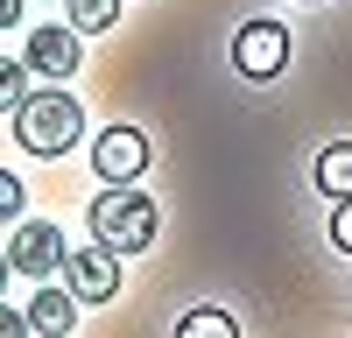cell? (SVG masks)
<instances>
[{"label": "cell", "mask_w": 352, "mask_h": 338, "mask_svg": "<svg viewBox=\"0 0 352 338\" xmlns=\"http://www.w3.org/2000/svg\"><path fill=\"white\" fill-rule=\"evenodd\" d=\"M92 240L99 247H113V254H141V247H155V197H141L134 183H106L99 197H92Z\"/></svg>", "instance_id": "obj_1"}, {"label": "cell", "mask_w": 352, "mask_h": 338, "mask_svg": "<svg viewBox=\"0 0 352 338\" xmlns=\"http://www.w3.org/2000/svg\"><path fill=\"white\" fill-rule=\"evenodd\" d=\"M78 134H85V106L71 92H28L14 106V141L28 155H64L78 148Z\"/></svg>", "instance_id": "obj_2"}, {"label": "cell", "mask_w": 352, "mask_h": 338, "mask_svg": "<svg viewBox=\"0 0 352 338\" xmlns=\"http://www.w3.org/2000/svg\"><path fill=\"white\" fill-rule=\"evenodd\" d=\"M56 275H64V289H71L78 303H106V296H120V254L99 247V240H92V247H71Z\"/></svg>", "instance_id": "obj_3"}, {"label": "cell", "mask_w": 352, "mask_h": 338, "mask_svg": "<svg viewBox=\"0 0 352 338\" xmlns=\"http://www.w3.org/2000/svg\"><path fill=\"white\" fill-rule=\"evenodd\" d=\"M232 64H240V78H275L289 64V28L282 21H247L232 36Z\"/></svg>", "instance_id": "obj_4"}, {"label": "cell", "mask_w": 352, "mask_h": 338, "mask_svg": "<svg viewBox=\"0 0 352 338\" xmlns=\"http://www.w3.org/2000/svg\"><path fill=\"white\" fill-rule=\"evenodd\" d=\"M64 254H71V247H64V233H56L50 218H21V233L8 240V261H14V275H36V282L64 268Z\"/></svg>", "instance_id": "obj_5"}, {"label": "cell", "mask_w": 352, "mask_h": 338, "mask_svg": "<svg viewBox=\"0 0 352 338\" xmlns=\"http://www.w3.org/2000/svg\"><path fill=\"white\" fill-rule=\"evenodd\" d=\"M92 169L106 183H134L141 169H148V134H141V127H106L92 141Z\"/></svg>", "instance_id": "obj_6"}, {"label": "cell", "mask_w": 352, "mask_h": 338, "mask_svg": "<svg viewBox=\"0 0 352 338\" xmlns=\"http://www.w3.org/2000/svg\"><path fill=\"white\" fill-rule=\"evenodd\" d=\"M21 64L36 78H71L85 56H78V28H36V36L21 43Z\"/></svg>", "instance_id": "obj_7"}, {"label": "cell", "mask_w": 352, "mask_h": 338, "mask_svg": "<svg viewBox=\"0 0 352 338\" xmlns=\"http://www.w3.org/2000/svg\"><path fill=\"white\" fill-rule=\"evenodd\" d=\"M78 324V296L71 289H36V296H28V331H36V338H64Z\"/></svg>", "instance_id": "obj_8"}, {"label": "cell", "mask_w": 352, "mask_h": 338, "mask_svg": "<svg viewBox=\"0 0 352 338\" xmlns=\"http://www.w3.org/2000/svg\"><path fill=\"white\" fill-rule=\"evenodd\" d=\"M310 183L324 190L331 205H338V197H352V141H331V148L317 155V169H310Z\"/></svg>", "instance_id": "obj_9"}, {"label": "cell", "mask_w": 352, "mask_h": 338, "mask_svg": "<svg viewBox=\"0 0 352 338\" xmlns=\"http://www.w3.org/2000/svg\"><path fill=\"white\" fill-rule=\"evenodd\" d=\"M71 8V28L78 36H106L113 21H120V0H64Z\"/></svg>", "instance_id": "obj_10"}, {"label": "cell", "mask_w": 352, "mask_h": 338, "mask_svg": "<svg viewBox=\"0 0 352 338\" xmlns=\"http://www.w3.org/2000/svg\"><path fill=\"white\" fill-rule=\"evenodd\" d=\"M176 338H240V324H232L226 310H190V317L176 324Z\"/></svg>", "instance_id": "obj_11"}, {"label": "cell", "mask_w": 352, "mask_h": 338, "mask_svg": "<svg viewBox=\"0 0 352 338\" xmlns=\"http://www.w3.org/2000/svg\"><path fill=\"white\" fill-rule=\"evenodd\" d=\"M28 78H36V71H28L21 56H0V113H14L28 99Z\"/></svg>", "instance_id": "obj_12"}, {"label": "cell", "mask_w": 352, "mask_h": 338, "mask_svg": "<svg viewBox=\"0 0 352 338\" xmlns=\"http://www.w3.org/2000/svg\"><path fill=\"white\" fill-rule=\"evenodd\" d=\"M14 218H21V177L0 169V225H14Z\"/></svg>", "instance_id": "obj_13"}, {"label": "cell", "mask_w": 352, "mask_h": 338, "mask_svg": "<svg viewBox=\"0 0 352 338\" xmlns=\"http://www.w3.org/2000/svg\"><path fill=\"white\" fill-rule=\"evenodd\" d=\"M331 247L352 254V197H338V212H331Z\"/></svg>", "instance_id": "obj_14"}, {"label": "cell", "mask_w": 352, "mask_h": 338, "mask_svg": "<svg viewBox=\"0 0 352 338\" xmlns=\"http://www.w3.org/2000/svg\"><path fill=\"white\" fill-rule=\"evenodd\" d=\"M0 338H28V317H21V310H8V303H0Z\"/></svg>", "instance_id": "obj_15"}, {"label": "cell", "mask_w": 352, "mask_h": 338, "mask_svg": "<svg viewBox=\"0 0 352 338\" xmlns=\"http://www.w3.org/2000/svg\"><path fill=\"white\" fill-rule=\"evenodd\" d=\"M21 21V0H0V28H14Z\"/></svg>", "instance_id": "obj_16"}, {"label": "cell", "mask_w": 352, "mask_h": 338, "mask_svg": "<svg viewBox=\"0 0 352 338\" xmlns=\"http://www.w3.org/2000/svg\"><path fill=\"white\" fill-rule=\"evenodd\" d=\"M8 275H14V261H8V254H0V289H8Z\"/></svg>", "instance_id": "obj_17"}]
</instances>
